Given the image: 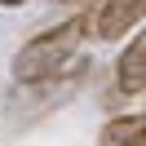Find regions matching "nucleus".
Instances as JSON below:
<instances>
[{
  "label": "nucleus",
  "instance_id": "f03ea898",
  "mask_svg": "<svg viewBox=\"0 0 146 146\" xmlns=\"http://www.w3.org/2000/svg\"><path fill=\"white\" fill-rule=\"evenodd\" d=\"M146 0H93L84 9V22L98 40H128L142 27Z\"/></svg>",
  "mask_w": 146,
  "mask_h": 146
},
{
  "label": "nucleus",
  "instance_id": "20e7f679",
  "mask_svg": "<svg viewBox=\"0 0 146 146\" xmlns=\"http://www.w3.org/2000/svg\"><path fill=\"white\" fill-rule=\"evenodd\" d=\"M98 146H146V115L128 111V115H111L98 128Z\"/></svg>",
  "mask_w": 146,
  "mask_h": 146
},
{
  "label": "nucleus",
  "instance_id": "39448f33",
  "mask_svg": "<svg viewBox=\"0 0 146 146\" xmlns=\"http://www.w3.org/2000/svg\"><path fill=\"white\" fill-rule=\"evenodd\" d=\"M0 5H5V9H18V5H27V0H0Z\"/></svg>",
  "mask_w": 146,
  "mask_h": 146
},
{
  "label": "nucleus",
  "instance_id": "423d86ee",
  "mask_svg": "<svg viewBox=\"0 0 146 146\" xmlns=\"http://www.w3.org/2000/svg\"><path fill=\"white\" fill-rule=\"evenodd\" d=\"M53 5H75V0H53Z\"/></svg>",
  "mask_w": 146,
  "mask_h": 146
},
{
  "label": "nucleus",
  "instance_id": "f257e3e1",
  "mask_svg": "<svg viewBox=\"0 0 146 146\" xmlns=\"http://www.w3.org/2000/svg\"><path fill=\"white\" fill-rule=\"evenodd\" d=\"M84 36H89V22H84V13H71V18H62L58 27L40 31V36H31L27 44L13 53L9 62V75L18 89H31V84H49L58 71H62L66 62H71L75 53H80Z\"/></svg>",
  "mask_w": 146,
  "mask_h": 146
},
{
  "label": "nucleus",
  "instance_id": "7ed1b4c3",
  "mask_svg": "<svg viewBox=\"0 0 146 146\" xmlns=\"http://www.w3.org/2000/svg\"><path fill=\"white\" fill-rule=\"evenodd\" d=\"M115 93L119 98H142L146 93V36L142 31H133L115 58Z\"/></svg>",
  "mask_w": 146,
  "mask_h": 146
}]
</instances>
